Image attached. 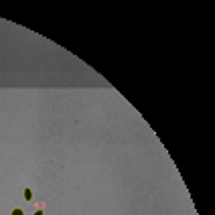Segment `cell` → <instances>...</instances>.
<instances>
[{"instance_id":"2","label":"cell","mask_w":215,"mask_h":215,"mask_svg":"<svg viewBox=\"0 0 215 215\" xmlns=\"http://www.w3.org/2000/svg\"><path fill=\"white\" fill-rule=\"evenodd\" d=\"M12 215H25V211H22V209H14V211H12Z\"/></svg>"},{"instance_id":"3","label":"cell","mask_w":215,"mask_h":215,"mask_svg":"<svg viewBox=\"0 0 215 215\" xmlns=\"http://www.w3.org/2000/svg\"><path fill=\"white\" fill-rule=\"evenodd\" d=\"M34 215H43V211H41V209H39V211H34Z\"/></svg>"},{"instance_id":"1","label":"cell","mask_w":215,"mask_h":215,"mask_svg":"<svg viewBox=\"0 0 215 215\" xmlns=\"http://www.w3.org/2000/svg\"><path fill=\"white\" fill-rule=\"evenodd\" d=\"M25 199H26V201L33 199V191H30V189H25Z\"/></svg>"}]
</instances>
